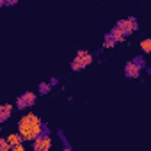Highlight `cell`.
<instances>
[{
  "mask_svg": "<svg viewBox=\"0 0 151 151\" xmlns=\"http://www.w3.org/2000/svg\"><path fill=\"white\" fill-rule=\"evenodd\" d=\"M9 151H25V147H23V144H18V146H14V147H11Z\"/></svg>",
  "mask_w": 151,
  "mask_h": 151,
  "instance_id": "14",
  "label": "cell"
},
{
  "mask_svg": "<svg viewBox=\"0 0 151 151\" xmlns=\"http://www.w3.org/2000/svg\"><path fill=\"white\" fill-rule=\"evenodd\" d=\"M50 84H46V82H43V84H39V93L41 94H46V93H50Z\"/></svg>",
  "mask_w": 151,
  "mask_h": 151,
  "instance_id": "11",
  "label": "cell"
},
{
  "mask_svg": "<svg viewBox=\"0 0 151 151\" xmlns=\"http://www.w3.org/2000/svg\"><path fill=\"white\" fill-rule=\"evenodd\" d=\"M123 34H124V37L128 36V34H132L135 29H137V22L133 20V18H124V20H121V22H117V25H116Z\"/></svg>",
  "mask_w": 151,
  "mask_h": 151,
  "instance_id": "5",
  "label": "cell"
},
{
  "mask_svg": "<svg viewBox=\"0 0 151 151\" xmlns=\"http://www.w3.org/2000/svg\"><path fill=\"white\" fill-rule=\"evenodd\" d=\"M124 75H126L128 78H137L139 75H140V66L135 64L133 60H132V62H126V66H124Z\"/></svg>",
  "mask_w": 151,
  "mask_h": 151,
  "instance_id": "6",
  "label": "cell"
},
{
  "mask_svg": "<svg viewBox=\"0 0 151 151\" xmlns=\"http://www.w3.org/2000/svg\"><path fill=\"white\" fill-rule=\"evenodd\" d=\"M11 149V146L7 144V140L6 139H0V151H9Z\"/></svg>",
  "mask_w": 151,
  "mask_h": 151,
  "instance_id": "12",
  "label": "cell"
},
{
  "mask_svg": "<svg viewBox=\"0 0 151 151\" xmlns=\"http://www.w3.org/2000/svg\"><path fill=\"white\" fill-rule=\"evenodd\" d=\"M64 151H71V147H69V146H66V147H64Z\"/></svg>",
  "mask_w": 151,
  "mask_h": 151,
  "instance_id": "15",
  "label": "cell"
},
{
  "mask_svg": "<svg viewBox=\"0 0 151 151\" xmlns=\"http://www.w3.org/2000/svg\"><path fill=\"white\" fill-rule=\"evenodd\" d=\"M11 112H13V105H0V123L7 121Z\"/></svg>",
  "mask_w": 151,
  "mask_h": 151,
  "instance_id": "7",
  "label": "cell"
},
{
  "mask_svg": "<svg viewBox=\"0 0 151 151\" xmlns=\"http://www.w3.org/2000/svg\"><path fill=\"white\" fill-rule=\"evenodd\" d=\"M114 45H116V43H114V41L110 39V36L107 34V36H105V43H103V46H105V48H112Z\"/></svg>",
  "mask_w": 151,
  "mask_h": 151,
  "instance_id": "13",
  "label": "cell"
},
{
  "mask_svg": "<svg viewBox=\"0 0 151 151\" xmlns=\"http://www.w3.org/2000/svg\"><path fill=\"white\" fill-rule=\"evenodd\" d=\"M36 100H37L36 93H32V91H27V93H23V94L18 98V101H16V107H18L20 110H23V109H27V107H32V105L36 103Z\"/></svg>",
  "mask_w": 151,
  "mask_h": 151,
  "instance_id": "3",
  "label": "cell"
},
{
  "mask_svg": "<svg viewBox=\"0 0 151 151\" xmlns=\"http://www.w3.org/2000/svg\"><path fill=\"white\" fill-rule=\"evenodd\" d=\"M91 62H93V55H91L89 52H86V50H78L75 60L71 62V69H73V71H80V69L87 68Z\"/></svg>",
  "mask_w": 151,
  "mask_h": 151,
  "instance_id": "2",
  "label": "cell"
},
{
  "mask_svg": "<svg viewBox=\"0 0 151 151\" xmlns=\"http://www.w3.org/2000/svg\"><path fill=\"white\" fill-rule=\"evenodd\" d=\"M109 36H110V39H112L114 43H121V41H124V34H123L117 27H114V29L110 30V34H109Z\"/></svg>",
  "mask_w": 151,
  "mask_h": 151,
  "instance_id": "8",
  "label": "cell"
},
{
  "mask_svg": "<svg viewBox=\"0 0 151 151\" xmlns=\"http://www.w3.org/2000/svg\"><path fill=\"white\" fill-rule=\"evenodd\" d=\"M46 130V126L43 124V121L36 116V114H25L20 121H18V133L22 137V142H34L39 135H43V132Z\"/></svg>",
  "mask_w": 151,
  "mask_h": 151,
  "instance_id": "1",
  "label": "cell"
},
{
  "mask_svg": "<svg viewBox=\"0 0 151 151\" xmlns=\"http://www.w3.org/2000/svg\"><path fill=\"white\" fill-rule=\"evenodd\" d=\"M6 140H7V144H9L11 147L22 144V137H20V133H9V135L6 137Z\"/></svg>",
  "mask_w": 151,
  "mask_h": 151,
  "instance_id": "9",
  "label": "cell"
},
{
  "mask_svg": "<svg viewBox=\"0 0 151 151\" xmlns=\"http://www.w3.org/2000/svg\"><path fill=\"white\" fill-rule=\"evenodd\" d=\"M34 151H50V147H52V139H50V135H46V133H43V135H39L36 140H34Z\"/></svg>",
  "mask_w": 151,
  "mask_h": 151,
  "instance_id": "4",
  "label": "cell"
},
{
  "mask_svg": "<svg viewBox=\"0 0 151 151\" xmlns=\"http://www.w3.org/2000/svg\"><path fill=\"white\" fill-rule=\"evenodd\" d=\"M140 48L144 53H149L151 52V39H142L140 41Z\"/></svg>",
  "mask_w": 151,
  "mask_h": 151,
  "instance_id": "10",
  "label": "cell"
}]
</instances>
